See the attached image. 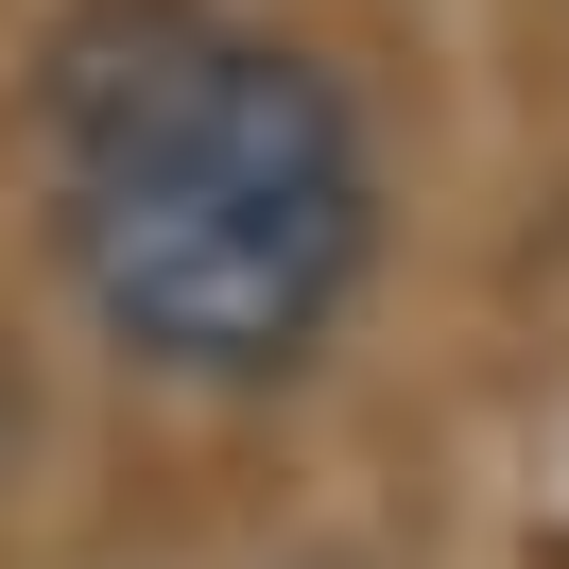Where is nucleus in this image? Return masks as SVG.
<instances>
[{
    "mask_svg": "<svg viewBox=\"0 0 569 569\" xmlns=\"http://www.w3.org/2000/svg\"><path fill=\"white\" fill-rule=\"evenodd\" d=\"M52 259L139 380H293L380 259L362 104L224 0H104L52 36Z\"/></svg>",
    "mask_w": 569,
    "mask_h": 569,
    "instance_id": "1",
    "label": "nucleus"
}]
</instances>
